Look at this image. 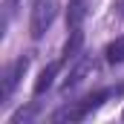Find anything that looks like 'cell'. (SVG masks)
Listing matches in <instances>:
<instances>
[{"label":"cell","mask_w":124,"mask_h":124,"mask_svg":"<svg viewBox=\"0 0 124 124\" xmlns=\"http://www.w3.org/2000/svg\"><path fill=\"white\" fill-rule=\"evenodd\" d=\"M116 93H118V90H98V93L87 95V98H81V101H69V104H63L61 110L52 113V121H84L93 110H98L107 98H113Z\"/></svg>","instance_id":"6da1fadb"},{"label":"cell","mask_w":124,"mask_h":124,"mask_svg":"<svg viewBox=\"0 0 124 124\" xmlns=\"http://www.w3.org/2000/svg\"><path fill=\"white\" fill-rule=\"evenodd\" d=\"M58 17V3L55 0H32V15H29V35L32 40H40L49 26Z\"/></svg>","instance_id":"7a4b0ae2"},{"label":"cell","mask_w":124,"mask_h":124,"mask_svg":"<svg viewBox=\"0 0 124 124\" xmlns=\"http://www.w3.org/2000/svg\"><path fill=\"white\" fill-rule=\"evenodd\" d=\"M26 69H29V55H23V58H17V61H12L6 69H3V90H0V104H6L15 90H17V84H20V78L26 75Z\"/></svg>","instance_id":"3957f363"},{"label":"cell","mask_w":124,"mask_h":124,"mask_svg":"<svg viewBox=\"0 0 124 124\" xmlns=\"http://www.w3.org/2000/svg\"><path fill=\"white\" fill-rule=\"evenodd\" d=\"M93 72H95V61H93V58H78V61H75V66L69 69V75L63 78L61 90H63V93L78 90V87H81V84H84V81H87Z\"/></svg>","instance_id":"277c9868"},{"label":"cell","mask_w":124,"mask_h":124,"mask_svg":"<svg viewBox=\"0 0 124 124\" xmlns=\"http://www.w3.org/2000/svg\"><path fill=\"white\" fill-rule=\"evenodd\" d=\"M63 63H66V61H63V58H58V61H52L43 72H40V75H38V81H35V95H43L52 84H55V78H58V72H61Z\"/></svg>","instance_id":"5b68a950"},{"label":"cell","mask_w":124,"mask_h":124,"mask_svg":"<svg viewBox=\"0 0 124 124\" xmlns=\"http://www.w3.org/2000/svg\"><path fill=\"white\" fill-rule=\"evenodd\" d=\"M87 17V0H69L66 6V29H81Z\"/></svg>","instance_id":"8992f818"},{"label":"cell","mask_w":124,"mask_h":124,"mask_svg":"<svg viewBox=\"0 0 124 124\" xmlns=\"http://www.w3.org/2000/svg\"><path fill=\"white\" fill-rule=\"evenodd\" d=\"M81 43H84V32L81 29H69V40L63 43V61H72V58H78V52H81Z\"/></svg>","instance_id":"52a82bcc"},{"label":"cell","mask_w":124,"mask_h":124,"mask_svg":"<svg viewBox=\"0 0 124 124\" xmlns=\"http://www.w3.org/2000/svg\"><path fill=\"white\" fill-rule=\"evenodd\" d=\"M104 55H107L110 63H124V38H116V40L104 49Z\"/></svg>","instance_id":"ba28073f"},{"label":"cell","mask_w":124,"mask_h":124,"mask_svg":"<svg viewBox=\"0 0 124 124\" xmlns=\"http://www.w3.org/2000/svg\"><path fill=\"white\" fill-rule=\"evenodd\" d=\"M121 121H124V110H121Z\"/></svg>","instance_id":"9c48e42d"}]
</instances>
